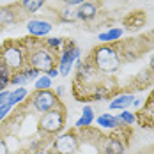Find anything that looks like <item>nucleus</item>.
Returning a JSON list of instances; mask_svg holds the SVG:
<instances>
[{"label":"nucleus","instance_id":"obj_11","mask_svg":"<svg viewBox=\"0 0 154 154\" xmlns=\"http://www.w3.org/2000/svg\"><path fill=\"white\" fill-rule=\"evenodd\" d=\"M99 13L97 9V4L92 2V0H85L83 4H80L76 9V20H82V21H91L94 20Z\"/></svg>","mask_w":154,"mask_h":154},{"label":"nucleus","instance_id":"obj_17","mask_svg":"<svg viewBox=\"0 0 154 154\" xmlns=\"http://www.w3.org/2000/svg\"><path fill=\"white\" fill-rule=\"evenodd\" d=\"M27 96H29V92H27V89H25V87H16L14 91L11 92V99H9V105H13V106L20 105L21 101H25V99H27Z\"/></svg>","mask_w":154,"mask_h":154},{"label":"nucleus","instance_id":"obj_14","mask_svg":"<svg viewBox=\"0 0 154 154\" xmlns=\"http://www.w3.org/2000/svg\"><path fill=\"white\" fill-rule=\"evenodd\" d=\"M46 0H21V7L27 11V14H35L39 9H43Z\"/></svg>","mask_w":154,"mask_h":154},{"label":"nucleus","instance_id":"obj_22","mask_svg":"<svg viewBox=\"0 0 154 154\" xmlns=\"http://www.w3.org/2000/svg\"><path fill=\"white\" fill-rule=\"evenodd\" d=\"M117 119H119L121 122H124V124H131V126H133V124H135V113H131V112L126 110V112H122Z\"/></svg>","mask_w":154,"mask_h":154},{"label":"nucleus","instance_id":"obj_16","mask_svg":"<svg viewBox=\"0 0 154 154\" xmlns=\"http://www.w3.org/2000/svg\"><path fill=\"white\" fill-rule=\"evenodd\" d=\"M124 34V29H110L105 34H99V41L101 43H112V41H117L121 39Z\"/></svg>","mask_w":154,"mask_h":154},{"label":"nucleus","instance_id":"obj_19","mask_svg":"<svg viewBox=\"0 0 154 154\" xmlns=\"http://www.w3.org/2000/svg\"><path fill=\"white\" fill-rule=\"evenodd\" d=\"M11 76H13V73L0 62V92L5 91L7 85H11Z\"/></svg>","mask_w":154,"mask_h":154},{"label":"nucleus","instance_id":"obj_21","mask_svg":"<svg viewBox=\"0 0 154 154\" xmlns=\"http://www.w3.org/2000/svg\"><path fill=\"white\" fill-rule=\"evenodd\" d=\"M27 82H29V80H27V76H25L23 73H16V75L11 76V85H14V87H23Z\"/></svg>","mask_w":154,"mask_h":154},{"label":"nucleus","instance_id":"obj_18","mask_svg":"<svg viewBox=\"0 0 154 154\" xmlns=\"http://www.w3.org/2000/svg\"><path fill=\"white\" fill-rule=\"evenodd\" d=\"M59 20L64 21V23H71V21L76 20V11L73 7H69V5H64L59 11Z\"/></svg>","mask_w":154,"mask_h":154},{"label":"nucleus","instance_id":"obj_27","mask_svg":"<svg viewBox=\"0 0 154 154\" xmlns=\"http://www.w3.org/2000/svg\"><path fill=\"white\" fill-rule=\"evenodd\" d=\"M85 0H62V4L64 5H69V7H75V5H80V4H83Z\"/></svg>","mask_w":154,"mask_h":154},{"label":"nucleus","instance_id":"obj_20","mask_svg":"<svg viewBox=\"0 0 154 154\" xmlns=\"http://www.w3.org/2000/svg\"><path fill=\"white\" fill-rule=\"evenodd\" d=\"M46 89H51V78L48 75H43L35 80V91H46Z\"/></svg>","mask_w":154,"mask_h":154},{"label":"nucleus","instance_id":"obj_23","mask_svg":"<svg viewBox=\"0 0 154 154\" xmlns=\"http://www.w3.org/2000/svg\"><path fill=\"white\" fill-rule=\"evenodd\" d=\"M46 43H48L51 48H55V50H62L64 39H62V37H50V39H46Z\"/></svg>","mask_w":154,"mask_h":154},{"label":"nucleus","instance_id":"obj_6","mask_svg":"<svg viewBox=\"0 0 154 154\" xmlns=\"http://www.w3.org/2000/svg\"><path fill=\"white\" fill-rule=\"evenodd\" d=\"M78 57H80V48L75 45V41L73 39L64 41L60 50V59H59V73L62 76H67L71 73V67Z\"/></svg>","mask_w":154,"mask_h":154},{"label":"nucleus","instance_id":"obj_5","mask_svg":"<svg viewBox=\"0 0 154 154\" xmlns=\"http://www.w3.org/2000/svg\"><path fill=\"white\" fill-rule=\"evenodd\" d=\"M0 62L13 73H21L25 69V51L21 46V41H5L2 46H0Z\"/></svg>","mask_w":154,"mask_h":154},{"label":"nucleus","instance_id":"obj_15","mask_svg":"<svg viewBox=\"0 0 154 154\" xmlns=\"http://www.w3.org/2000/svg\"><path fill=\"white\" fill-rule=\"evenodd\" d=\"M94 121V110L91 106H85L83 108V113H82V117L76 121V128H85V126H91Z\"/></svg>","mask_w":154,"mask_h":154},{"label":"nucleus","instance_id":"obj_7","mask_svg":"<svg viewBox=\"0 0 154 154\" xmlns=\"http://www.w3.org/2000/svg\"><path fill=\"white\" fill-rule=\"evenodd\" d=\"M135 122L143 129H154V87L151 89L145 103L135 112Z\"/></svg>","mask_w":154,"mask_h":154},{"label":"nucleus","instance_id":"obj_25","mask_svg":"<svg viewBox=\"0 0 154 154\" xmlns=\"http://www.w3.org/2000/svg\"><path fill=\"white\" fill-rule=\"evenodd\" d=\"M9 99H11V92L9 91H2L0 92V108L9 105Z\"/></svg>","mask_w":154,"mask_h":154},{"label":"nucleus","instance_id":"obj_2","mask_svg":"<svg viewBox=\"0 0 154 154\" xmlns=\"http://www.w3.org/2000/svg\"><path fill=\"white\" fill-rule=\"evenodd\" d=\"M133 137V126L121 121L117 128L108 131H103L99 126H75L62 131L46 149V154H124Z\"/></svg>","mask_w":154,"mask_h":154},{"label":"nucleus","instance_id":"obj_1","mask_svg":"<svg viewBox=\"0 0 154 154\" xmlns=\"http://www.w3.org/2000/svg\"><path fill=\"white\" fill-rule=\"evenodd\" d=\"M154 87V29L94 46L78 60L71 92L76 101H106Z\"/></svg>","mask_w":154,"mask_h":154},{"label":"nucleus","instance_id":"obj_8","mask_svg":"<svg viewBox=\"0 0 154 154\" xmlns=\"http://www.w3.org/2000/svg\"><path fill=\"white\" fill-rule=\"evenodd\" d=\"M25 14H27V11L21 7V2H16V4H11V5H4V7H0V25L20 23Z\"/></svg>","mask_w":154,"mask_h":154},{"label":"nucleus","instance_id":"obj_9","mask_svg":"<svg viewBox=\"0 0 154 154\" xmlns=\"http://www.w3.org/2000/svg\"><path fill=\"white\" fill-rule=\"evenodd\" d=\"M122 25L128 32H137L147 25V13L145 11H131L122 18Z\"/></svg>","mask_w":154,"mask_h":154},{"label":"nucleus","instance_id":"obj_10","mask_svg":"<svg viewBox=\"0 0 154 154\" xmlns=\"http://www.w3.org/2000/svg\"><path fill=\"white\" fill-rule=\"evenodd\" d=\"M51 23L46 20H29L27 21V30L34 37H45L51 32Z\"/></svg>","mask_w":154,"mask_h":154},{"label":"nucleus","instance_id":"obj_30","mask_svg":"<svg viewBox=\"0 0 154 154\" xmlns=\"http://www.w3.org/2000/svg\"><path fill=\"white\" fill-rule=\"evenodd\" d=\"M152 149H154V147H152Z\"/></svg>","mask_w":154,"mask_h":154},{"label":"nucleus","instance_id":"obj_3","mask_svg":"<svg viewBox=\"0 0 154 154\" xmlns=\"http://www.w3.org/2000/svg\"><path fill=\"white\" fill-rule=\"evenodd\" d=\"M41 112L32 105L30 97L14 106L0 122V142L7 154H39L51 145L53 137L41 128Z\"/></svg>","mask_w":154,"mask_h":154},{"label":"nucleus","instance_id":"obj_26","mask_svg":"<svg viewBox=\"0 0 154 154\" xmlns=\"http://www.w3.org/2000/svg\"><path fill=\"white\" fill-rule=\"evenodd\" d=\"M11 110H13V105H5V106L0 108V122L9 115V112H11Z\"/></svg>","mask_w":154,"mask_h":154},{"label":"nucleus","instance_id":"obj_24","mask_svg":"<svg viewBox=\"0 0 154 154\" xmlns=\"http://www.w3.org/2000/svg\"><path fill=\"white\" fill-rule=\"evenodd\" d=\"M21 73L27 76V80H29V82H30V80H37V78H39V71H35V69H32V67H27V69H23Z\"/></svg>","mask_w":154,"mask_h":154},{"label":"nucleus","instance_id":"obj_12","mask_svg":"<svg viewBox=\"0 0 154 154\" xmlns=\"http://www.w3.org/2000/svg\"><path fill=\"white\" fill-rule=\"evenodd\" d=\"M133 101H135L133 96H128V94L126 96H119V97L110 101V110H128L133 105Z\"/></svg>","mask_w":154,"mask_h":154},{"label":"nucleus","instance_id":"obj_29","mask_svg":"<svg viewBox=\"0 0 154 154\" xmlns=\"http://www.w3.org/2000/svg\"><path fill=\"white\" fill-rule=\"evenodd\" d=\"M138 154H142V152H138Z\"/></svg>","mask_w":154,"mask_h":154},{"label":"nucleus","instance_id":"obj_13","mask_svg":"<svg viewBox=\"0 0 154 154\" xmlns=\"http://www.w3.org/2000/svg\"><path fill=\"white\" fill-rule=\"evenodd\" d=\"M96 124H97L99 128L113 129V128L119 126V119H117L115 115H112V113H103V115H99V117L96 119Z\"/></svg>","mask_w":154,"mask_h":154},{"label":"nucleus","instance_id":"obj_4","mask_svg":"<svg viewBox=\"0 0 154 154\" xmlns=\"http://www.w3.org/2000/svg\"><path fill=\"white\" fill-rule=\"evenodd\" d=\"M21 46L25 51V69L32 67L43 75H46L50 69L59 67V59H60V50H55L43 41L41 37H23L20 39Z\"/></svg>","mask_w":154,"mask_h":154},{"label":"nucleus","instance_id":"obj_28","mask_svg":"<svg viewBox=\"0 0 154 154\" xmlns=\"http://www.w3.org/2000/svg\"><path fill=\"white\" fill-rule=\"evenodd\" d=\"M46 75H48L50 78H55V76H59V75H60V73H59V67H55V69H50V71H48Z\"/></svg>","mask_w":154,"mask_h":154}]
</instances>
